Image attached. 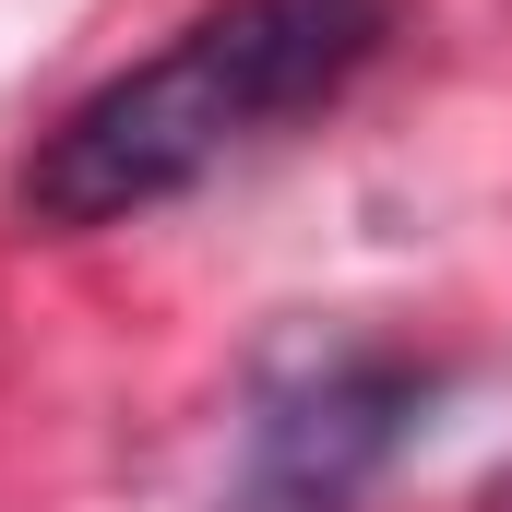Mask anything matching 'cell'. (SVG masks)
<instances>
[{"label":"cell","mask_w":512,"mask_h":512,"mask_svg":"<svg viewBox=\"0 0 512 512\" xmlns=\"http://www.w3.org/2000/svg\"><path fill=\"white\" fill-rule=\"evenodd\" d=\"M441 370L405 358V346H298L274 358L251 393V453H239V489L215 512H358V489L405 453V429L429 417Z\"/></svg>","instance_id":"cell-2"},{"label":"cell","mask_w":512,"mask_h":512,"mask_svg":"<svg viewBox=\"0 0 512 512\" xmlns=\"http://www.w3.org/2000/svg\"><path fill=\"white\" fill-rule=\"evenodd\" d=\"M382 48H393V0H215L36 131L24 227H48V239L131 227V215L203 191L215 167L262 155L274 131L322 120Z\"/></svg>","instance_id":"cell-1"}]
</instances>
